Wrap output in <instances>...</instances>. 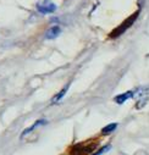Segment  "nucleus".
Masks as SVG:
<instances>
[{
  "label": "nucleus",
  "instance_id": "1",
  "mask_svg": "<svg viewBox=\"0 0 149 155\" xmlns=\"http://www.w3.org/2000/svg\"><path fill=\"white\" fill-rule=\"evenodd\" d=\"M138 14H139V12L137 11V12H134L132 16H130V17H128V18H127V20H126L124 23H121V25H120L118 28H115L113 32L110 33V37H111V38H115V37L121 35V34H122V33H124V32H125V31H126L128 27H131V25H132V23L136 21V18H137Z\"/></svg>",
  "mask_w": 149,
  "mask_h": 155
},
{
  "label": "nucleus",
  "instance_id": "2",
  "mask_svg": "<svg viewBox=\"0 0 149 155\" xmlns=\"http://www.w3.org/2000/svg\"><path fill=\"white\" fill-rule=\"evenodd\" d=\"M37 10L41 14H53L56 10V5L50 0H41L37 4Z\"/></svg>",
  "mask_w": 149,
  "mask_h": 155
},
{
  "label": "nucleus",
  "instance_id": "3",
  "mask_svg": "<svg viewBox=\"0 0 149 155\" xmlns=\"http://www.w3.org/2000/svg\"><path fill=\"white\" fill-rule=\"evenodd\" d=\"M133 95H134V91H128V92H126V93H124V94H119V95H116L115 97V103H118V104H124V103H126L128 99H131V98H133Z\"/></svg>",
  "mask_w": 149,
  "mask_h": 155
},
{
  "label": "nucleus",
  "instance_id": "4",
  "mask_svg": "<svg viewBox=\"0 0 149 155\" xmlns=\"http://www.w3.org/2000/svg\"><path fill=\"white\" fill-rule=\"evenodd\" d=\"M61 33V28L59 26H53L45 32V38L47 39H55V38Z\"/></svg>",
  "mask_w": 149,
  "mask_h": 155
},
{
  "label": "nucleus",
  "instance_id": "5",
  "mask_svg": "<svg viewBox=\"0 0 149 155\" xmlns=\"http://www.w3.org/2000/svg\"><path fill=\"white\" fill-rule=\"evenodd\" d=\"M44 124H47V121H44V120H39V121H37L34 125H32L29 128H27V130H25L23 131V133L21 134V138H25L27 134H29L34 128H37V127H38V126H41V125H44Z\"/></svg>",
  "mask_w": 149,
  "mask_h": 155
},
{
  "label": "nucleus",
  "instance_id": "6",
  "mask_svg": "<svg viewBox=\"0 0 149 155\" xmlns=\"http://www.w3.org/2000/svg\"><path fill=\"white\" fill-rule=\"evenodd\" d=\"M67 89H68V84H67L66 87H64V88H62V89H61V91H60V92H59V93H58V94L51 99V103H58L59 100H61V99L64 98V95L66 94Z\"/></svg>",
  "mask_w": 149,
  "mask_h": 155
},
{
  "label": "nucleus",
  "instance_id": "7",
  "mask_svg": "<svg viewBox=\"0 0 149 155\" xmlns=\"http://www.w3.org/2000/svg\"><path fill=\"white\" fill-rule=\"evenodd\" d=\"M116 127H118V124H110V125L105 126V127L101 130V133H103V134H110L111 132H114V131L116 130Z\"/></svg>",
  "mask_w": 149,
  "mask_h": 155
}]
</instances>
